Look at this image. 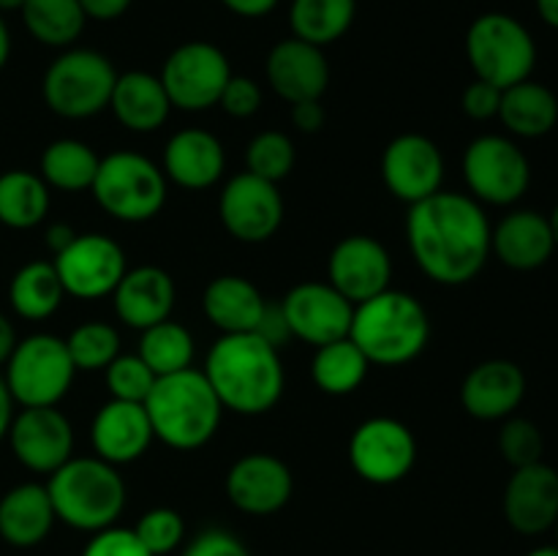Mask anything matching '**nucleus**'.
Here are the masks:
<instances>
[{"label": "nucleus", "mask_w": 558, "mask_h": 556, "mask_svg": "<svg viewBox=\"0 0 558 556\" xmlns=\"http://www.w3.org/2000/svg\"><path fill=\"white\" fill-rule=\"evenodd\" d=\"M488 216L474 196L436 191L412 205L407 240L420 270L436 283L461 287L480 276L490 256Z\"/></svg>", "instance_id": "1"}, {"label": "nucleus", "mask_w": 558, "mask_h": 556, "mask_svg": "<svg viewBox=\"0 0 558 556\" xmlns=\"http://www.w3.org/2000/svg\"><path fill=\"white\" fill-rule=\"evenodd\" d=\"M207 382L223 409L265 414L283 396V363L276 347L256 333H227L213 343L205 365Z\"/></svg>", "instance_id": "2"}, {"label": "nucleus", "mask_w": 558, "mask_h": 556, "mask_svg": "<svg viewBox=\"0 0 558 556\" xmlns=\"http://www.w3.org/2000/svg\"><path fill=\"white\" fill-rule=\"evenodd\" d=\"M349 338L374 365L412 363L430 338V316L414 294L385 289L354 305Z\"/></svg>", "instance_id": "3"}, {"label": "nucleus", "mask_w": 558, "mask_h": 556, "mask_svg": "<svg viewBox=\"0 0 558 556\" xmlns=\"http://www.w3.org/2000/svg\"><path fill=\"white\" fill-rule=\"evenodd\" d=\"M153 436L174 450H196L216 436L223 403L207 382L205 371L185 368L158 376L145 401Z\"/></svg>", "instance_id": "4"}, {"label": "nucleus", "mask_w": 558, "mask_h": 556, "mask_svg": "<svg viewBox=\"0 0 558 556\" xmlns=\"http://www.w3.org/2000/svg\"><path fill=\"white\" fill-rule=\"evenodd\" d=\"M49 499L54 516L80 532L114 527L125 507V480L101 458H69L49 474Z\"/></svg>", "instance_id": "5"}, {"label": "nucleus", "mask_w": 558, "mask_h": 556, "mask_svg": "<svg viewBox=\"0 0 558 556\" xmlns=\"http://www.w3.org/2000/svg\"><path fill=\"white\" fill-rule=\"evenodd\" d=\"M466 58L477 80L507 90L518 82L532 80L537 65V44L529 27L515 16L490 11L469 25Z\"/></svg>", "instance_id": "6"}, {"label": "nucleus", "mask_w": 558, "mask_h": 556, "mask_svg": "<svg viewBox=\"0 0 558 556\" xmlns=\"http://www.w3.org/2000/svg\"><path fill=\"white\" fill-rule=\"evenodd\" d=\"M98 205L125 223L150 221L167 202V174L140 153H109L90 185Z\"/></svg>", "instance_id": "7"}, {"label": "nucleus", "mask_w": 558, "mask_h": 556, "mask_svg": "<svg viewBox=\"0 0 558 556\" xmlns=\"http://www.w3.org/2000/svg\"><path fill=\"white\" fill-rule=\"evenodd\" d=\"M74 360H71L65 338L52 333H36L16 341L14 352L5 360V387L14 403L22 407H58L74 382Z\"/></svg>", "instance_id": "8"}, {"label": "nucleus", "mask_w": 558, "mask_h": 556, "mask_svg": "<svg viewBox=\"0 0 558 556\" xmlns=\"http://www.w3.org/2000/svg\"><path fill=\"white\" fill-rule=\"evenodd\" d=\"M114 71L112 60L96 49H69L52 60L44 74V101L54 114L69 120H85L109 107Z\"/></svg>", "instance_id": "9"}, {"label": "nucleus", "mask_w": 558, "mask_h": 556, "mask_svg": "<svg viewBox=\"0 0 558 556\" xmlns=\"http://www.w3.org/2000/svg\"><path fill=\"white\" fill-rule=\"evenodd\" d=\"M463 178L474 200L488 205H512L532 183V164L512 140L483 134L469 142L463 153Z\"/></svg>", "instance_id": "10"}, {"label": "nucleus", "mask_w": 558, "mask_h": 556, "mask_svg": "<svg viewBox=\"0 0 558 556\" xmlns=\"http://www.w3.org/2000/svg\"><path fill=\"white\" fill-rule=\"evenodd\" d=\"M158 76L172 107L183 112H205L221 98L232 65L216 44L189 41L169 52Z\"/></svg>", "instance_id": "11"}, {"label": "nucleus", "mask_w": 558, "mask_h": 556, "mask_svg": "<svg viewBox=\"0 0 558 556\" xmlns=\"http://www.w3.org/2000/svg\"><path fill=\"white\" fill-rule=\"evenodd\" d=\"M349 461L365 483L392 485L412 472L417 461V439L401 420L371 418L354 428L349 439Z\"/></svg>", "instance_id": "12"}, {"label": "nucleus", "mask_w": 558, "mask_h": 556, "mask_svg": "<svg viewBox=\"0 0 558 556\" xmlns=\"http://www.w3.org/2000/svg\"><path fill=\"white\" fill-rule=\"evenodd\" d=\"M65 294L96 300L112 294L125 276V254L112 238L98 232L76 234L52 259Z\"/></svg>", "instance_id": "13"}, {"label": "nucleus", "mask_w": 558, "mask_h": 556, "mask_svg": "<svg viewBox=\"0 0 558 556\" xmlns=\"http://www.w3.org/2000/svg\"><path fill=\"white\" fill-rule=\"evenodd\" d=\"M221 223L234 240L265 243L278 232L283 221V196L276 183L256 174H234L218 200Z\"/></svg>", "instance_id": "14"}, {"label": "nucleus", "mask_w": 558, "mask_h": 556, "mask_svg": "<svg viewBox=\"0 0 558 556\" xmlns=\"http://www.w3.org/2000/svg\"><path fill=\"white\" fill-rule=\"evenodd\" d=\"M16 461L38 474H52L74 458V428L58 407H22L9 428Z\"/></svg>", "instance_id": "15"}, {"label": "nucleus", "mask_w": 558, "mask_h": 556, "mask_svg": "<svg viewBox=\"0 0 558 556\" xmlns=\"http://www.w3.org/2000/svg\"><path fill=\"white\" fill-rule=\"evenodd\" d=\"M281 311L292 338L325 347L349 336L354 305L330 283L305 281L289 289L281 300Z\"/></svg>", "instance_id": "16"}, {"label": "nucleus", "mask_w": 558, "mask_h": 556, "mask_svg": "<svg viewBox=\"0 0 558 556\" xmlns=\"http://www.w3.org/2000/svg\"><path fill=\"white\" fill-rule=\"evenodd\" d=\"M381 178L390 194L407 205L428 200L441 191L445 180V158L439 145L423 134L396 136L381 156Z\"/></svg>", "instance_id": "17"}, {"label": "nucleus", "mask_w": 558, "mask_h": 556, "mask_svg": "<svg viewBox=\"0 0 558 556\" xmlns=\"http://www.w3.org/2000/svg\"><path fill=\"white\" fill-rule=\"evenodd\" d=\"M327 276H330V287H336L349 303L357 305L390 289V251L371 234H349L332 249Z\"/></svg>", "instance_id": "18"}, {"label": "nucleus", "mask_w": 558, "mask_h": 556, "mask_svg": "<svg viewBox=\"0 0 558 556\" xmlns=\"http://www.w3.org/2000/svg\"><path fill=\"white\" fill-rule=\"evenodd\" d=\"M294 480L287 463L270 452H248L227 472V496L240 512L272 516L292 499Z\"/></svg>", "instance_id": "19"}, {"label": "nucleus", "mask_w": 558, "mask_h": 556, "mask_svg": "<svg viewBox=\"0 0 558 556\" xmlns=\"http://www.w3.org/2000/svg\"><path fill=\"white\" fill-rule=\"evenodd\" d=\"M505 518L518 534H543L558 521V472L537 461L512 472L505 488Z\"/></svg>", "instance_id": "20"}, {"label": "nucleus", "mask_w": 558, "mask_h": 556, "mask_svg": "<svg viewBox=\"0 0 558 556\" xmlns=\"http://www.w3.org/2000/svg\"><path fill=\"white\" fill-rule=\"evenodd\" d=\"M267 82L289 104L316 101L330 85V65L322 47L303 38H283L267 55Z\"/></svg>", "instance_id": "21"}, {"label": "nucleus", "mask_w": 558, "mask_h": 556, "mask_svg": "<svg viewBox=\"0 0 558 556\" xmlns=\"http://www.w3.org/2000/svg\"><path fill=\"white\" fill-rule=\"evenodd\" d=\"M153 436L150 418H147L145 403L134 401H112L104 403L96 412L90 425L93 450L101 461L112 463H131L142 458L150 447Z\"/></svg>", "instance_id": "22"}, {"label": "nucleus", "mask_w": 558, "mask_h": 556, "mask_svg": "<svg viewBox=\"0 0 558 556\" xmlns=\"http://www.w3.org/2000/svg\"><path fill=\"white\" fill-rule=\"evenodd\" d=\"M526 396V374L512 360H485L461 385V403L477 420H507Z\"/></svg>", "instance_id": "23"}, {"label": "nucleus", "mask_w": 558, "mask_h": 556, "mask_svg": "<svg viewBox=\"0 0 558 556\" xmlns=\"http://www.w3.org/2000/svg\"><path fill=\"white\" fill-rule=\"evenodd\" d=\"M114 314L134 330H147L158 322L169 319L174 309V281L167 270L156 265H142L125 270L112 292Z\"/></svg>", "instance_id": "24"}, {"label": "nucleus", "mask_w": 558, "mask_h": 556, "mask_svg": "<svg viewBox=\"0 0 558 556\" xmlns=\"http://www.w3.org/2000/svg\"><path fill=\"white\" fill-rule=\"evenodd\" d=\"M227 167V153L218 136L205 129H183L167 142L163 174L183 189L202 191L218 183Z\"/></svg>", "instance_id": "25"}, {"label": "nucleus", "mask_w": 558, "mask_h": 556, "mask_svg": "<svg viewBox=\"0 0 558 556\" xmlns=\"http://www.w3.org/2000/svg\"><path fill=\"white\" fill-rule=\"evenodd\" d=\"M490 251L512 270H537L554 256L556 243L548 216L537 210H515L496 223Z\"/></svg>", "instance_id": "26"}, {"label": "nucleus", "mask_w": 558, "mask_h": 556, "mask_svg": "<svg viewBox=\"0 0 558 556\" xmlns=\"http://www.w3.org/2000/svg\"><path fill=\"white\" fill-rule=\"evenodd\" d=\"M54 516L47 485L22 483L0 499V537L14 548H33L52 532Z\"/></svg>", "instance_id": "27"}, {"label": "nucleus", "mask_w": 558, "mask_h": 556, "mask_svg": "<svg viewBox=\"0 0 558 556\" xmlns=\"http://www.w3.org/2000/svg\"><path fill=\"white\" fill-rule=\"evenodd\" d=\"M109 107L120 125L136 134H147L167 123L172 101L163 90L161 76L147 74V71H125L114 80Z\"/></svg>", "instance_id": "28"}, {"label": "nucleus", "mask_w": 558, "mask_h": 556, "mask_svg": "<svg viewBox=\"0 0 558 556\" xmlns=\"http://www.w3.org/2000/svg\"><path fill=\"white\" fill-rule=\"evenodd\" d=\"M267 300L243 276H218L207 283L202 294L205 316L227 336V333H254L262 319Z\"/></svg>", "instance_id": "29"}, {"label": "nucleus", "mask_w": 558, "mask_h": 556, "mask_svg": "<svg viewBox=\"0 0 558 556\" xmlns=\"http://www.w3.org/2000/svg\"><path fill=\"white\" fill-rule=\"evenodd\" d=\"M499 118L512 134L537 140V136L550 134L556 129L558 98L543 82L523 80L518 85L501 90Z\"/></svg>", "instance_id": "30"}, {"label": "nucleus", "mask_w": 558, "mask_h": 556, "mask_svg": "<svg viewBox=\"0 0 558 556\" xmlns=\"http://www.w3.org/2000/svg\"><path fill=\"white\" fill-rule=\"evenodd\" d=\"M357 14V0H292L289 27L294 38L327 47L347 36Z\"/></svg>", "instance_id": "31"}, {"label": "nucleus", "mask_w": 558, "mask_h": 556, "mask_svg": "<svg viewBox=\"0 0 558 556\" xmlns=\"http://www.w3.org/2000/svg\"><path fill=\"white\" fill-rule=\"evenodd\" d=\"M63 283L52 262H27L25 267L14 273L9 283L11 309L22 319H47L63 303Z\"/></svg>", "instance_id": "32"}, {"label": "nucleus", "mask_w": 558, "mask_h": 556, "mask_svg": "<svg viewBox=\"0 0 558 556\" xmlns=\"http://www.w3.org/2000/svg\"><path fill=\"white\" fill-rule=\"evenodd\" d=\"M368 365V358L347 336L316 347L314 360H311V379L327 396H349L363 385Z\"/></svg>", "instance_id": "33"}, {"label": "nucleus", "mask_w": 558, "mask_h": 556, "mask_svg": "<svg viewBox=\"0 0 558 556\" xmlns=\"http://www.w3.org/2000/svg\"><path fill=\"white\" fill-rule=\"evenodd\" d=\"M49 210V185L41 174L9 169L0 174V223L11 229H33Z\"/></svg>", "instance_id": "34"}, {"label": "nucleus", "mask_w": 558, "mask_h": 556, "mask_svg": "<svg viewBox=\"0 0 558 556\" xmlns=\"http://www.w3.org/2000/svg\"><path fill=\"white\" fill-rule=\"evenodd\" d=\"M27 33L47 47H69L85 31L80 0H25L20 9Z\"/></svg>", "instance_id": "35"}, {"label": "nucleus", "mask_w": 558, "mask_h": 556, "mask_svg": "<svg viewBox=\"0 0 558 556\" xmlns=\"http://www.w3.org/2000/svg\"><path fill=\"white\" fill-rule=\"evenodd\" d=\"M98 164H101V158L87 142L54 140L41 153V178L52 189L82 191L93 185Z\"/></svg>", "instance_id": "36"}, {"label": "nucleus", "mask_w": 558, "mask_h": 556, "mask_svg": "<svg viewBox=\"0 0 558 556\" xmlns=\"http://www.w3.org/2000/svg\"><path fill=\"white\" fill-rule=\"evenodd\" d=\"M140 354L147 368L156 376L178 374V371L191 368L194 360V336L185 330L180 322L163 319L158 325L142 330Z\"/></svg>", "instance_id": "37"}, {"label": "nucleus", "mask_w": 558, "mask_h": 556, "mask_svg": "<svg viewBox=\"0 0 558 556\" xmlns=\"http://www.w3.org/2000/svg\"><path fill=\"white\" fill-rule=\"evenodd\" d=\"M76 371H104L120 354V336L107 322H85L65 338Z\"/></svg>", "instance_id": "38"}, {"label": "nucleus", "mask_w": 558, "mask_h": 556, "mask_svg": "<svg viewBox=\"0 0 558 556\" xmlns=\"http://www.w3.org/2000/svg\"><path fill=\"white\" fill-rule=\"evenodd\" d=\"M294 161H298V150L283 131H262L248 142V150H245V172L270 180V183L287 178L294 169Z\"/></svg>", "instance_id": "39"}, {"label": "nucleus", "mask_w": 558, "mask_h": 556, "mask_svg": "<svg viewBox=\"0 0 558 556\" xmlns=\"http://www.w3.org/2000/svg\"><path fill=\"white\" fill-rule=\"evenodd\" d=\"M134 534L153 556H167L183 545L185 521L172 507H153L136 521Z\"/></svg>", "instance_id": "40"}, {"label": "nucleus", "mask_w": 558, "mask_h": 556, "mask_svg": "<svg viewBox=\"0 0 558 556\" xmlns=\"http://www.w3.org/2000/svg\"><path fill=\"white\" fill-rule=\"evenodd\" d=\"M104 371H107L109 392H112V398H118V401L145 403L158 379V376L147 368V363L140 354H118Z\"/></svg>", "instance_id": "41"}, {"label": "nucleus", "mask_w": 558, "mask_h": 556, "mask_svg": "<svg viewBox=\"0 0 558 556\" xmlns=\"http://www.w3.org/2000/svg\"><path fill=\"white\" fill-rule=\"evenodd\" d=\"M543 431L526 418H510L499 431V452L512 469L543 461Z\"/></svg>", "instance_id": "42"}, {"label": "nucleus", "mask_w": 558, "mask_h": 556, "mask_svg": "<svg viewBox=\"0 0 558 556\" xmlns=\"http://www.w3.org/2000/svg\"><path fill=\"white\" fill-rule=\"evenodd\" d=\"M82 556H153L145 545L136 540L134 529L109 527L93 534Z\"/></svg>", "instance_id": "43"}, {"label": "nucleus", "mask_w": 558, "mask_h": 556, "mask_svg": "<svg viewBox=\"0 0 558 556\" xmlns=\"http://www.w3.org/2000/svg\"><path fill=\"white\" fill-rule=\"evenodd\" d=\"M218 107L227 114H232V118H251V114L259 112L262 107L259 85H256L251 76L232 74L227 87H223L221 98H218Z\"/></svg>", "instance_id": "44"}, {"label": "nucleus", "mask_w": 558, "mask_h": 556, "mask_svg": "<svg viewBox=\"0 0 558 556\" xmlns=\"http://www.w3.org/2000/svg\"><path fill=\"white\" fill-rule=\"evenodd\" d=\"M180 556H251L243 540L223 529H205L196 534Z\"/></svg>", "instance_id": "45"}, {"label": "nucleus", "mask_w": 558, "mask_h": 556, "mask_svg": "<svg viewBox=\"0 0 558 556\" xmlns=\"http://www.w3.org/2000/svg\"><path fill=\"white\" fill-rule=\"evenodd\" d=\"M463 112L469 114L472 120H490L499 118V107H501V90L490 82L474 80L472 85L463 90L461 98Z\"/></svg>", "instance_id": "46"}, {"label": "nucleus", "mask_w": 558, "mask_h": 556, "mask_svg": "<svg viewBox=\"0 0 558 556\" xmlns=\"http://www.w3.org/2000/svg\"><path fill=\"white\" fill-rule=\"evenodd\" d=\"M254 333L259 338H265V341L276 349H281L283 343L292 338V330H289L287 316H283V311H281V303L265 305V311H262V319H259V325H256Z\"/></svg>", "instance_id": "47"}, {"label": "nucleus", "mask_w": 558, "mask_h": 556, "mask_svg": "<svg viewBox=\"0 0 558 556\" xmlns=\"http://www.w3.org/2000/svg\"><path fill=\"white\" fill-rule=\"evenodd\" d=\"M325 120L327 114L325 107H322V98H316V101L292 104V123L294 129L303 131V134H316V131H322Z\"/></svg>", "instance_id": "48"}, {"label": "nucleus", "mask_w": 558, "mask_h": 556, "mask_svg": "<svg viewBox=\"0 0 558 556\" xmlns=\"http://www.w3.org/2000/svg\"><path fill=\"white\" fill-rule=\"evenodd\" d=\"M131 3H134V0H80L87 20H98V22L118 20V16H123L125 11L131 9Z\"/></svg>", "instance_id": "49"}, {"label": "nucleus", "mask_w": 558, "mask_h": 556, "mask_svg": "<svg viewBox=\"0 0 558 556\" xmlns=\"http://www.w3.org/2000/svg\"><path fill=\"white\" fill-rule=\"evenodd\" d=\"M232 14L245 16V20H259V16L270 14L278 5V0H221Z\"/></svg>", "instance_id": "50"}, {"label": "nucleus", "mask_w": 558, "mask_h": 556, "mask_svg": "<svg viewBox=\"0 0 558 556\" xmlns=\"http://www.w3.org/2000/svg\"><path fill=\"white\" fill-rule=\"evenodd\" d=\"M11 420H14V398H11L9 387H5V379L0 376V439L9 434Z\"/></svg>", "instance_id": "51"}, {"label": "nucleus", "mask_w": 558, "mask_h": 556, "mask_svg": "<svg viewBox=\"0 0 558 556\" xmlns=\"http://www.w3.org/2000/svg\"><path fill=\"white\" fill-rule=\"evenodd\" d=\"M16 347V333L14 327H11V322L5 319L3 314H0V365L5 363V360L11 358V352H14Z\"/></svg>", "instance_id": "52"}, {"label": "nucleus", "mask_w": 558, "mask_h": 556, "mask_svg": "<svg viewBox=\"0 0 558 556\" xmlns=\"http://www.w3.org/2000/svg\"><path fill=\"white\" fill-rule=\"evenodd\" d=\"M74 238L76 234L71 232V227H65V223H54V227L47 232V243L49 249H52V254H60V251H63Z\"/></svg>", "instance_id": "53"}, {"label": "nucleus", "mask_w": 558, "mask_h": 556, "mask_svg": "<svg viewBox=\"0 0 558 556\" xmlns=\"http://www.w3.org/2000/svg\"><path fill=\"white\" fill-rule=\"evenodd\" d=\"M537 11L543 16L545 25L556 27L558 31V0H537Z\"/></svg>", "instance_id": "54"}, {"label": "nucleus", "mask_w": 558, "mask_h": 556, "mask_svg": "<svg viewBox=\"0 0 558 556\" xmlns=\"http://www.w3.org/2000/svg\"><path fill=\"white\" fill-rule=\"evenodd\" d=\"M9 55H11V36H9V27H5L3 22V14H0V69L5 65Z\"/></svg>", "instance_id": "55"}, {"label": "nucleus", "mask_w": 558, "mask_h": 556, "mask_svg": "<svg viewBox=\"0 0 558 556\" xmlns=\"http://www.w3.org/2000/svg\"><path fill=\"white\" fill-rule=\"evenodd\" d=\"M526 556H558V548L556 545H539V548L529 551Z\"/></svg>", "instance_id": "56"}, {"label": "nucleus", "mask_w": 558, "mask_h": 556, "mask_svg": "<svg viewBox=\"0 0 558 556\" xmlns=\"http://www.w3.org/2000/svg\"><path fill=\"white\" fill-rule=\"evenodd\" d=\"M22 3L25 0H0V14H5V11H20Z\"/></svg>", "instance_id": "57"}, {"label": "nucleus", "mask_w": 558, "mask_h": 556, "mask_svg": "<svg viewBox=\"0 0 558 556\" xmlns=\"http://www.w3.org/2000/svg\"><path fill=\"white\" fill-rule=\"evenodd\" d=\"M548 223H550V234H554V243L558 249V205L554 207V213L548 216Z\"/></svg>", "instance_id": "58"}, {"label": "nucleus", "mask_w": 558, "mask_h": 556, "mask_svg": "<svg viewBox=\"0 0 558 556\" xmlns=\"http://www.w3.org/2000/svg\"><path fill=\"white\" fill-rule=\"evenodd\" d=\"M554 529H556V548H558V521H556V527H554Z\"/></svg>", "instance_id": "59"}]
</instances>
